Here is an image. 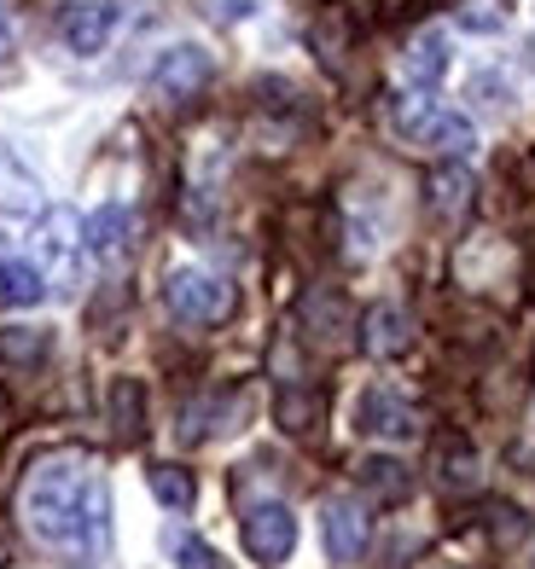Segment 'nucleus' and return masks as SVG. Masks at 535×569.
<instances>
[{"label": "nucleus", "mask_w": 535, "mask_h": 569, "mask_svg": "<svg viewBox=\"0 0 535 569\" xmlns=\"http://www.w3.org/2000/svg\"><path fill=\"white\" fill-rule=\"evenodd\" d=\"M41 198H47V192H41L36 169H23L18 151L0 146V216H36Z\"/></svg>", "instance_id": "nucleus-11"}, {"label": "nucleus", "mask_w": 535, "mask_h": 569, "mask_svg": "<svg viewBox=\"0 0 535 569\" xmlns=\"http://www.w3.org/2000/svg\"><path fill=\"white\" fill-rule=\"evenodd\" d=\"M210 53L204 47H192V41H181V47H169V53L158 59V70H151V93L158 99H169V106H181V99H198L204 88H210Z\"/></svg>", "instance_id": "nucleus-5"}, {"label": "nucleus", "mask_w": 535, "mask_h": 569, "mask_svg": "<svg viewBox=\"0 0 535 569\" xmlns=\"http://www.w3.org/2000/svg\"><path fill=\"white\" fill-rule=\"evenodd\" d=\"M466 203H472V169L466 163H443L437 174H430V210L437 216H466Z\"/></svg>", "instance_id": "nucleus-15"}, {"label": "nucleus", "mask_w": 535, "mask_h": 569, "mask_svg": "<svg viewBox=\"0 0 535 569\" xmlns=\"http://www.w3.org/2000/svg\"><path fill=\"white\" fill-rule=\"evenodd\" d=\"M111 425L122 442H135L140 425H146V390H140V378H117L111 383Z\"/></svg>", "instance_id": "nucleus-17"}, {"label": "nucleus", "mask_w": 535, "mask_h": 569, "mask_svg": "<svg viewBox=\"0 0 535 569\" xmlns=\"http://www.w3.org/2000/svg\"><path fill=\"white\" fill-rule=\"evenodd\" d=\"M390 122H396V134L407 146L430 151V158H466V151L477 146V128L460 111L437 106V99H419V93H396L390 99Z\"/></svg>", "instance_id": "nucleus-2"}, {"label": "nucleus", "mask_w": 535, "mask_h": 569, "mask_svg": "<svg viewBox=\"0 0 535 569\" xmlns=\"http://www.w3.org/2000/svg\"><path fill=\"white\" fill-rule=\"evenodd\" d=\"M175 569H227V563H221V552L210 547V540L181 535V540H175Z\"/></svg>", "instance_id": "nucleus-20"}, {"label": "nucleus", "mask_w": 535, "mask_h": 569, "mask_svg": "<svg viewBox=\"0 0 535 569\" xmlns=\"http://www.w3.org/2000/svg\"><path fill=\"white\" fill-rule=\"evenodd\" d=\"M18 511H23V529L76 569L99 563L111 547V488L88 453H47L23 477Z\"/></svg>", "instance_id": "nucleus-1"}, {"label": "nucleus", "mask_w": 535, "mask_h": 569, "mask_svg": "<svg viewBox=\"0 0 535 569\" xmlns=\"http://www.w3.org/2000/svg\"><path fill=\"white\" fill-rule=\"evenodd\" d=\"M355 430L378 436V442H414V436H419V412L407 407L402 396H390V390H367L361 401H355Z\"/></svg>", "instance_id": "nucleus-8"}, {"label": "nucleus", "mask_w": 535, "mask_h": 569, "mask_svg": "<svg viewBox=\"0 0 535 569\" xmlns=\"http://www.w3.org/2000/svg\"><path fill=\"white\" fill-rule=\"evenodd\" d=\"M47 302V273L36 262H0V308H36Z\"/></svg>", "instance_id": "nucleus-14"}, {"label": "nucleus", "mask_w": 535, "mask_h": 569, "mask_svg": "<svg viewBox=\"0 0 535 569\" xmlns=\"http://www.w3.org/2000/svg\"><path fill=\"white\" fill-rule=\"evenodd\" d=\"M309 419H315L309 396H286V401H279V425H286V430H309Z\"/></svg>", "instance_id": "nucleus-22"}, {"label": "nucleus", "mask_w": 535, "mask_h": 569, "mask_svg": "<svg viewBox=\"0 0 535 569\" xmlns=\"http://www.w3.org/2000/svg\"><path fill=\"white\" fill-rule=\"evenodd\" d=\"M146 482H151V495H158L164 511H192V500H198V482L187 465H151Z\"/></svg>", "instance_id": "nucleus-16"}, {"label": "nucleus", "mask_w": 535, "mask_h": 569, "mask_svg": "<svg viewBox=\"0 0 535 569\" xmlns=\"http://www.w3.org/2000/svg\"><path fill=\"white\" fill-rule=\"evenodd\" d=\"M111 30H117V0H65L59 7V36H65L70 53H82V59L106 53Z\"/></svg>", "instance_id": "nucleus-6"}, {"label": "nucleus", "mask_w": 535, "mask_h": 569, "mask_svg": "<svg viewBox=\"0 0 535 569\" xmlns=\"http://www.w3.org/2000/svg\"><path fill=\"white\" fill-rule=\"evenodd\" d=\"M402 76L414 88H437L448 76V36L443 30H419L414 41H407V53H402Z\"/></svg>", "instance_id": "nucleus-12"}, {"label": "nucleus", "mask_w": 535, "mask_h": 569, "mask_svg": "<svg viewBox=\"0 0 535 569\" xmlns=\"http://www.w3.org/2000/svg\"><path fill=\"white\" fill-rule=\"evenodd\" d=\"M198 7L210 12L216 23H245V18L262 12V0H198Z\"/></svg>", "instance_id": "nucleus-21"}, {"label": "nucleus", "mask_w": 535, "mask_h": 569, "mask_svg": "<svg viewBox=\"0 0 535 569\" xmlns=\"http://www.w3.org/2000/svg\"><path fill=\"white\" fill-rule=\"evenodd\" d=\"M36 250L53 262V273L65 279L70 262H76V250H82V221H76V210H47L41 232H36Z\"/></svg>", "instance_id": "nucleus-13"}, {"label": "nucleus", "mask_w": 535, "mask_h": 569, "mask_svg": "<svg viewBox=\"0 0 535 569\" xmlns=\"http://www.w3.org/2000/svg\"><path fill=\"white\" fill-rule=\"evenodd\" d=\"M129 244H135V210L129 203H99L82 221V250H93L99 262H117Z\"/></svg>", "instance_id": "nucleus-9"}, {"label": "nucleus", "mask_w": 535, "mask_h": 569, "mask_svg": "<svg viewBox=\"0 0 535 569\" xmlns=\"http://www.w3.org/2000/svg\"><path fill=\"white\" fill-rule=\"evenodd\" d=\"M47 349H53V331H41V326L0 331V355H7V360H41Z\"/></svg>", "instance_id": "nucleus-19"}, {"label": "nucleus", "mask_w": 535, "mask_h": 569, "mask_svg": "<svg viewBox=\"0 0 535 569\" xmlns=\"http://www.w3.org/2000/svg\"><path fill=\"white\" fill-rule=\"evenodd\" d=\"M361 488H367L373 500H407L414 477H407V465H402V459H385V453H378V459L361 465Z\"/></svg>", "instance_id": "nucleus-18"}, {"label": "nucleus", "mask_w": 535, "mask_h": 569, "mask_svg": "<svg viewBox=\"0 0 535 569\" xmlns=\"http://www.w3.org/2000/svg\"><path fill=\"white\" fill-rule=\"evenodd\" d=\"M7 47H12V18L0 12V53H7Z\"/></svg>", "instance_id": "nucleus-23"}, {"label": "nucleus", "mask_w": 535, "mask_h": 569, "mask_svg": "<svg viewBox=\"0 0 535 569\" xmlns=\"http://www.w3.org/2000/svg\"><path fill=\"white\" fill-rule=\"evenodd\" d=\"M164 302L181 326H221L234 315V284L210 268H175L164 284Z\"/></svg>", "instance_id": "nucleus-3"}, {"label": "nucleus", "mask_w": 535, "mask_h": 569, "mask_svg": "<svg viewBox=\"0 0 535 569\" xmlns=\"http://www.w3.org/2000/svg\"><path fill=\"white\" fill-rule=\"evenodd\" d=\"M407 343H414V320H407V308H396V302H378V308H367V320H361V349L367 355H402Z\"/></svg>", "instance_id": "nucleus-10"}, {"label": "nucleus", "mask_w": 535, "mask_h": 569, "mask_svg": "<svg viewBox=\"0 0 535 569\" xmlns=\"http://www.w3.org/2000/svg\"><path fill=\"white\" fill-rule=\"evenodd\" d=\"M320 540H326V558L333 563H355L373 540V517L361 500H326L320 506Z\"/></svg>", "instance_id": "nucleus-7"}, {"label": "nucleus", "mask_w": 535, "mask_h": 569, "mask_svg": "<svg viewBox=\"0 0 535 569\" xmlns=\"http://www.w3.org/2000/svg\"><path fill=\"white\" fill-rule=\"evenodd\" d=\"M245 552L262 569H279L297 552V511L286 500H257L245 511Z\"/></svg>", "instance_id": "nucleus-4"}]
</instances>
